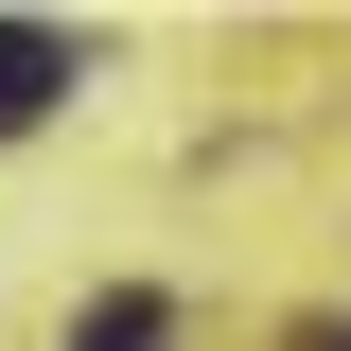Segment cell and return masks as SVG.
Instances as JSON below:
<instances>
[{"label": "cell", "mask_w": 351, "mask_h": 351, "mask_svg": "<svg viewBox=\"0 0 351 351\" xmlns=\"http://www.w3.org/2000/svg\"><path fill=\"white\" fill-rule=\"evenodd\" d=\"M334 351H351V334H334Z\"/></svg>", "instance_id": "obj_3"}, {"label": "cell", "mask_w": 351, "mask_h": 351, "mask_svg": "<svg viewBox=\"0 0 351 351\" xmlns=\"http://www.w3.org/2000/svg\"><path fill=\"white\" fill-rule=\"evenodd\" d=\"M71 71H88V53L53 36V18H0V141H18V123H53V106H71Z\"/></svg>", "instance_id": "obj_1"}, {"label": "cell", "mask_w": 351, "mask_h": 351, "mask_svg": "<svg viewBox=\"0 0 351 351\" xmlns=\"http://www.w3.org/2000/svg\"><path fill=\"white\" fill-rule=\"evenodd\" d=\"M71 351H158V299H106V316H88Z\"/></svg>", "instance_id": "obj_2"}]
</instances>
